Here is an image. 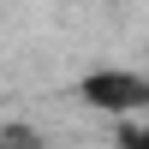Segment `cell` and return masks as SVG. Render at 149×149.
<instances>
[{
  "mask_svg": "<svg viewBox=\"0 0 149 149\" xmlns=\"http://www.w3.org/2000/svg\"><path fill=\"white\" fill-rule=\"evenodd\" d=\"M72 95H78L90 113H107L113 125H119V119H143V113H149V78L131 72V66H90V72H78Z\"/></svg>",
  "mask_w": 149,
  "mask_h": 149,
  "instance_id": "6da1fadb",
  "label": "cell"
},
{
  "mask_svg": "<svg viewBox=\"0 0 149 149\" xmlns=\"http://www.w3.org/2000/svg\"><path fill=\"white\" fill-rule=\"evenodd\" d=\"M113 143L119 149H149V113L143 119H119V125H113Z\"/></svg>",
  "mask_w": 149,
  "mask_h": 149,
  "instance_id": "7a4b0ae2",
  "label": "cell"
},
{
  "mask_svg": "<svg viewBox=\"0 0 149 149\" xmlns=\"http://www.w3.org/2000/svg\"><path fill=\"white\" fill-rule=\"evenodd\" d=\"M0 149H42V143H30V137H0Z\"/></svg>",
  "mask_w": 149,
  "mask_h": 149,
  "instance_id": "3957f363",
  "label": "cell"
}]
</instances>
